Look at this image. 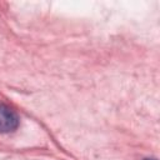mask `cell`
Wrapping results in <instances>:
<instances>
[{
    "mask_svg": "<svg viewBox=\"0 0 160 160\" xmlns=\"http://www.w3.org/2000/svg\"><path fill=\"white\" fill-rule=\"evenodd\" d=\"M144 160H156V159H154V158H146V159H144Z\"/></svg>",
    "mask_w": 160,
    "mask_h": 160,
    "instance_id": "obj_2",
    "label": "cell"
},
{
    "mask_svg": "<svg viewBox=\"0 0 160 160\" xmlns=\"http://www.w3.org/2000/svg\"><path fill=\"white\" fill-rule=\"evenodd\" d=\"M19 126L18 114L9 106L0 104V132L8 134L14 131Z\"/></svg>",
    "mask_w": 160,
    "mask_h": 160,
    "instance_id": "obj_1",
    "label": "cell"
}]
</instances>
